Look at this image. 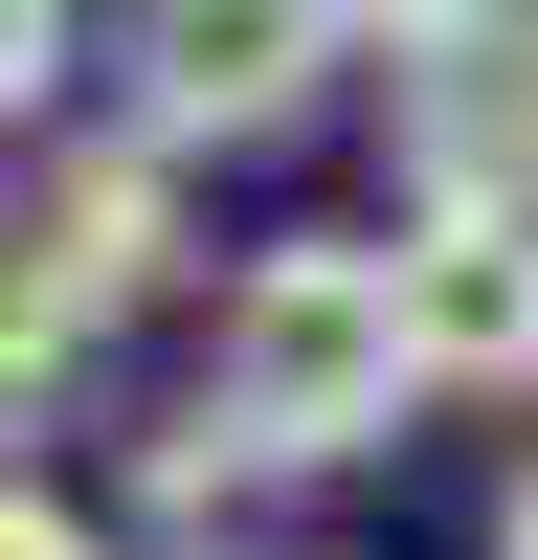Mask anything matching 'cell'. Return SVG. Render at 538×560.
<instances>
[{"label":"cell","instance_id":"277c9868","mask_svg":"<svg viewBox=\"0 0 538 560\" xmlns=\"http://www.w3.org/2000/svg\"><path fill=\"white\" fill-rule=\"evenodd\" d=\"M404 337H426V404H538V202L404 224Z\"/></svg>","mask_w":538,"mask_h":560},{"label":"cell","instance_id":"7a4b0ae2","mask_svg":"<svg viewBox=\"0 0 538 560\" xmlns=\"http://www.w3.org/2000/svg\"><path fill=\"white\" fill-rule=\"evenodd\" d=\"M359 0H134V135H179V158H269V135H314V90L359 68Z\"/></svg>","mask_w":538,"mask_h":560},{"label":"cell","instance_id":"52a82bcc","mask_svg":"<svg viewBox=\"0 0 538 560\" xmlns=\"http://www.w3.org/2000/svg\"><path fill=\"white\" fill-rule=\"evenodd\" d=\"M68 45H90V0H0V90H23V135H45V90H68Z\"/></svg>","mask_w":538,"mask_h":560},{"label":"cell","instance_id":"6da1fadb","mask_svg":"<svg viewBox=\"0 0 538 560\" xmlns=\"http://www.w3.org/2000/svg\"><path fill=\"white\" fill-rule=\"evenodd\" d=\"M224 427L269 448V471H359V448H404V404H426V337H404V247H269L247 292H224Z\"/></svg>","mask_w":538,"mask_h":560},{"label":"cell","instance_id":"9c48e42d","mask_svg":"<svg viewBox=\"0 0 538 560\" xmlns=\"http://www.w3.org/2000/svg\"><path fill=\"white\" fill-rule=\"evenodd\" d=\"M493 560H538V448H516V471H493Z\"/></svg>","mask_w":538,"mask_h":560},{"label":"cell","instance_id":"5b68a950","mask_svg":"<svg viewBox=\"0 0 538 560\" xmlns=\"http://www.w3.org/2000/svg\"><path fill=\"white\" fill-rule=\"evenodd\" d=\"M23 247L68 269L90 314L179 292V135H68V158H45V202H23Z\"/></svg>","mask_w":538,"mask_h":560},{"label":"cell","instance_id":"30bf717a","mask_svg":"<svg viewBox=\"0 0 538 560\" xmlns=\"http://www.w3.org/2000/svg\"><path fill=\"white\" fill-rule=\"evenodd\" d=\"M359 23H382V45H426V23H471V0H359Z\"/></svg>","mask_w":538,"mask_h":560},{"label":"cell","instance_id":"ba28073f","mask_svg":"<svg viewBox=\"0 0 538 560\" xmlns=\"http://www.w3.org/2000/svg\"><path fill=\"white\" fill-rule=\"evenodd\" d=\"M0 560H113V516H68V493L23 471V493H0Z\"/></svg>","mask_w":538,"mask_h":560},{"label":"cell","instance_id":"3957f363","mask_svg":"<svg viewBox=\"0 0 538 560\" xmlns=\"http://www.w3.org/2000/svg\"><path fill=\"white\" fill-rule=\"evenodd\" d=\"M382 113H404V224H448V202H538V0L426 23Z\"/></svg>","mask_w":538,"mask_h":560},{"label":"cell","instance_id":"8992f818","mask_svg":"<svg viewBox=\"0 0 538 560\" xmlns=\"http://www.w3.org/2000/svg\"><path fill=\"white\" fill-rule=\"evenodd\" d=\"M90 337H113V314H90V292H68V269H45V247L0 269V382H23V427H45V404H68V359H90Z\"/></svg>","mask_w":538,"mask_h":560}]
</instances>
